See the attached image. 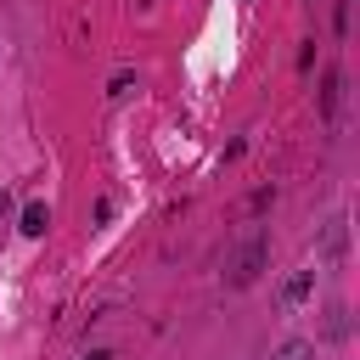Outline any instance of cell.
<instances>
[{
    "mask_svg": "<svg viewBox=\"0 0 360 360\" xmlns=\"http://www.w3.org/2000/svg\"><path fill=\"white\" fill-rule=\"evenodd\" d=\"M264 259H270V236H264V231L253 225V231H248V236L236 242V253L225 259V287H248V281H253V276L264 270Z\"/></svg>",
    "mask_w": 360,
    "mask_h": 360,
    "instance_id": "6da1fadb",
    "label": "cell"
},
{
    "mask_svg": "<svg viewBox=\"0 0 360 360\" xmlns=\"http://www.w3.org/2000/svg\"><path fill=\"white\" fill-rule=\"evenodd\" d=\"M309 287H315V270H298V276H287V287H281V304H304V298H309Z\"/></svg>",
    "mask_w": 360,
    "mask_h": 360,
    "instance_id": "7a4b0ae2",
    "label": "cell"
},
{
    "mask_svg": "<svg viewBox=\"0 0 360 360\" xmlns=\"http://www.w3.org/2000/svg\"><path fill=\"white\" fill-rule=\"evenodd\" d=\"M45 225H51V208L45 202H28L22 208V236H45Z\"/></svg>",
    "mask_w": 360,
    "mask_h": 360,
    "instance_id": "3957f363",
    "label": "cell"
},
{
    "mask_svg": "<svg viewBox=\"0 0 360 360\" xmlns=\"http://www.w3.org/2000/svg\"><path fill=\"white\" fill-rule=\"evenodd\" d=\"M270 360H315V349H309L304 338H287V343H281V349H276Z\"/></svg>",
    "mask_w": 360,
    "mask_h": 360,
    "instance_id": "277c9868",
    "label": "cell"
},
{
    "mask_svg": "<svg viewBox=\"0 0 360 360\" xmlns=\"http://www.w3.org/2000/svg\"><path fill=\"white\" fill-rule=\"evenodd\" d=\"M90 360H112V354H107V349H96V354H90Z\"/></svg>",
    "mask_w": 360,
    "mask_h": 360,
    "instance_id": "5b68a950",
    "label": "cell"
}]
</instances>
